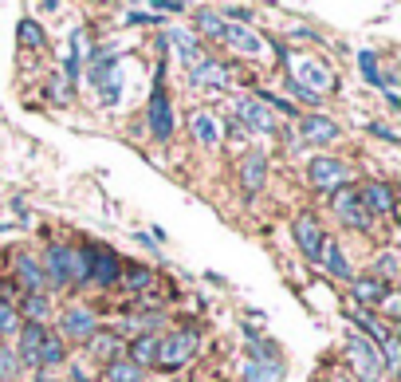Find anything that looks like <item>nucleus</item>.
Here are the masks:
<instances>
[{
  "mask_svg": "<svg viewBox=\"0 0 401 382\" xmlns=\"http://www.w3.org/2000/svg\"><path fill=\"white\" fill-rule=\"evenodd\" d=\"M166 63H158V71H154V87H150V134L158 138V142H166V138L173 134V103L170 95H166Z\"/></svg>",
  "mask_w": 401,
  "mask_h": 382,
  "instance_id": "f257e3e1",
  "label": "nucleus"
},
{
  "mask_svg": "<svg viewBox=\"0 0 401 382\" xmlns=\"http://www.w3.org/2000/svg\"><path fill=\"white\" fill-rule=\"evenodd\" d=\"M283 67L292 71V83L307 87V91H315V95H323V91L335 87V71H330L323 60H315V55H287Z\"/></svg>",
  "mask_w": 401,
  "mask_h": 382,
  "instance_id": "f03ea898",
  "label": "nucleus"
},
{
  "mask_svg": "<svg viewBox=\"0 0 401 382\" xmlns=\"http://www.w3.org/2000/svg\"><path fill=\"white\" fill-rule=\"evenodd\" d=\"M197 351V331H170V335H158V358H154V367L161 370H177L185 367Z\"/></svg>",
  "mask_w": 401,
  "mask_h": 382,
  "instance_id": "7ed1b4c3",
  "label": "nucleus"
},
{
  "mask_svg": "<svg viewBox=\"0 0 401 382\" xmlns=\"http://www.w3.org/2000/svg\"><path fill=\"white\" fill-rule=\"evenodd\" d=\"M346 358H350V367L358 370V379H362V382L382 379V355H377V347L370 343L362 331L346 335Z\"/></svg>",
  "mask_w": 401,
  "mask_h": 382,
  "instance_id": "20e7f679",
  "label": "nucleus"
},
{
  "mask_svg": "<svg viewBox=\"0 0 401 382\" xmlns=\"http://www.w3.org/2000/svg\"><path fill=\"white\" fill-rule=\"evenodd\" d=\"M335 213H339V221L346 225V229H354V233H370V229H374V217L362 209L354 185H339V189H335Z\"/></svg>",
  "mask_w": 401,
  "mask_h": 382,
  "instance_id": "39448f33",
  "label": "nucleus"
},
{
  "mask_svg": "<svg viewBox=\"0 0 401 382\" xmlns=\"http://www.w3.org/2000/svg\"><path fill=\"white\" fill-rule=\"evenodd\" d=\"M87 248H91V284H95V288H114L122 276L118 252L107 245H95V241H87Z\"/></svg>",
  "mask_w": 401,
  "mask_h": 382,
  "instance_id": "423d86ee",
  "label": "nucleus"
},
{
  "mask_svg": "<svg viewBox=\"0 0 401 382\" xmlns=\"http://www.w3.org/2000/svg\"><path fill=\"white\" fill-rule=\"evenodd\" d=\"M95 331H98V315L91 308H83V304H75V308H67L60 315V339L63 343H67V339H71V343H87Z\"/></svg>",
  "mask_w": 401,
  "mask_h": 382,
  "instance_id": "0eeeda50",
  "label": "nucleus"
},
{
  "mask_svg": "<svg viewBox=\"0 0 401 382\" xmlns=\"http://www.w3.org/2000/svg\"><path fill=\"white\" fill-rule=\"evenodd\" d=\"M307 182L315 189H339V185H350V170L342 166L339 158H311L307 162Z\"/></svg>",
  "mask_w": 401,
  "mask_h": 382,
  "instance_id": "6e6552de",
  "label": "nucleus"
},
{
  "mask_svg": "<svg viewBox=\"0 0 401 382\" xmlns=\"http://www.w3.org/2000/svg\"><path fill=\"white\" fill-rule=\"evenodd\" d=\"M292 233H295V245H299V252H303L307 260H323L327 236H323V229H319V221L311 217V213H299V217H295Z\"/></svg>",
  "mask_w": 401,
  "mask_h": 382,
  "instance_id": "1a4fd4ad",
  "label": "nucleus"
},
{
  "mask_svg": "<svg viewBox=\"0 0 401 382\" xmlns=\"http://www.w3.org/2000/svg\"><path fill=\"white\" fill-rule=\"evenodd\" d=\"M39 268H44L48 288H71V245H48Z\"/></svg>",
  "mask_w": 401,
  "mask_h": 382,
  "instance_id": "9d476101",
  "label": "nucleus"
},
{
  "mask_svg": "<svg viewBox=\"0 0 401 382\" xmlns=\"http://www.w3.org/2000/svg\"><path fill=\"white\" fill-rule=\"evenodd\" d=\"M236 123L252 126V130H260V134H276V130H280L276 114L267 111L260 99H236Z\"/></svg>",
  "mask_w": 401,
  "mask_h": 382,
  "instance_id": "9b49d317",
  "label": "nucleus"
},
{
  "mask_svg": "<svg viewBox=\"0 0 401 382\" xmlns=\"http://www.w3.org/2000/svg\"><path fill=\"white\" fill-rule=\"evenodd\" d=\"M299 134L311 146H330V142H339V123L327 114H299Z\"/></svg>",
  "mask_w": 401,
  "mask_h": 382,
  "instance_id": "f8f14e48",
  "label": "nucleus"
},
{
  "mask_svg": "<svg viewBox=\"0 0 401 382\" xmlns=\"http://www.w3.org/2000/svg\"><path fill=\"white\" fill-rule=\"evenodd\" d=\"M358 201H362V209L370 213V217L393 213V189H389L386 182H366L362 189H358Z\"/></svg>",
  "mask_w": 401,
  "mask_h": 382,
  "instance_id": "ddd939ff",
  "label": "nucleus"
},
{
  "mask_svg": "<svg viewBox=\"0 0 401 382\" xmlns=\"http://www.w3.org/2000/svg\"><path fill=\"white\" fill-rule=\"evenodd\" d=\"M44 327L39 323H20V331H16V358H20V367H36V355H39V343H44Z\"/></svg>",
  "mask_w": 401,
  "mask_h": 382,
  "instance_id": "4468645a",
  "label": "nucleus"
},
{
  "mask_svg": "<svg viewBox=\"0 0 401 382\" xmlns=\"http://www.w3.org/2000/svg\"><path fill=\"white\" fill-rule=\"evenodd\" d=\"M267 182V158L260 154V150H248L240 162V185H244V193H256V189H264Z\"/></svg>",
  "mask_w": 401,
  "mask_h": 382,
  "instance_id": "2eb2a0df",
  "label": "nucleus"
},
{
  "mask_svg": "<svg viewBox=\"0 0 401 382\" xmlns=\"http://www.w3.org/2000/svg\"><path fill=\"white\" fill-rule=\"evenodd\" d=\"M16 280H20V288H24L28 296H44L48 292V280H44V268H39V260L32 257H16Z\"/></svg>",
  "mask_w": 401,
  "mask_h": 382,
  "instance_id": "dca6fc26",
  "label": "nucleus"
},
{
  "mask_svg": "<svg viewBox=\"0 0 401 382\" xmlns=\"http://www.w3.org/2000/svg\"><path fill=\"white\" fill-rule=\"evenodd\" d=\"M161 44L166 48H177V55H181V63H189V67H197V63L205 60V51H201V44H197L189 32H181V28H170L166 36H161Z\"/></svg>",
  "mask_w": 401,
  "mask_h": 382,
  "instance_id": "f3484780",
  "label": "nucleus"
},
{
  "mask_svg": "<svg viewBox=\"0 0 401 382\" xmlns=\"http://www.w3.org/2000/svg\"><path fill=\"white\" fill-rule=\"evenodd\" d=\"M189 83L193 87H224L229 83V67H224L220 60H208L205 55L197 67H189Z\"/></svg>",
  "mask_w": 401,
  "mask_h": 382,
  "instance_id": "a211bd4d",
  "label": "nucleus"
},
{
  "mask_svg": "<svg viewBox=\"0 0 401 382\" xmlns=\"http://www.w3.org/2000/svg\"><path fill=\"white\" fill-rule=\"evenodd\" d=\"M220 40H224L229 48H236L240 55H260V51H264V40L256 36L252 28H244V24H229Z\"/></svg>",
  "mask_w": 401,
  "mask_h": 382,
  "instance_id": "6ab92c4d",
  "label": "nucleus"
},
{
  "mask_svg": "<svg viewBox=\"0 0 401 382\" xmlns=\"http://www.w3.org/2000/svg\"><path fill=\"white\" fill-rule=\"evenodd\" d=\"M350 288H354V304H366L370 311H374L377 304L389 296V288L382 280H374V276H354Z\"/></svg>",
  "mask_w": 401,
  "mask_h": 382,
  "instance_id": "aec40b11",
  "label": "nucleus"
},
{
  "mask_svg": "<svg viewBox=\"0 0 401 382\" xmlns=\"http://www.w3.org/2000/svg\"><path fill=\"white\" fill-rule=\"evenodd\" d=\"M189 126H193V134L201 146H220V142H224V130H220V123L213 119V111H197L193 119H189Z\"/></svg>",
  "mask_w": 401,
  "mask_h": 382,
  "instance_id": "412c9836",
  "label": "nucleus"
},
{
  "mask_svg": "<svg viewBox=\"0 0 401 382\" xmlns=\"http://www.w3.org/2000/svg\"><path fill=\"white\" fill-rule=\"evenodd\" d=\"M114 67H118V51H114V48H98L95 55H91V67H87V83L103 87Z\"/></svg>",
  "mask_w": 401,
  "mask_h": 382,
  "instance_id": "4be33fe9",
  "label": "nucleus"
},
{
  "mask_svg": "<svg viewBox=\"0 0 401 382\" xmlns=\"http://www.w3.org/2000/svg\"><path fill=\"white\" fill-rule=\"evenodd\" d=\"M122 276H118V284L126 288V292H146V288H154L158 284V272L154 268H146V264H122Z\"/></svg>",
  "mask_w": 401,
  "mask_h": 382,
  "instance_id": "5701e85b",
  "label": "nucleus"
},
{
  "mask_svg": "<svg viewBox=\"0 0 401 382\" xmlns=\"http://www.w3.org/2000/svg\"><path fill=\"white\" fill-rule=\"evenodd\" d=\"M63 358H67V343H63L60 335H44V343H39V355H36V367L48 374L51 367H60Z\"/></svg>",
  "mask_w": 401,
  "mask_h": 382,
  "instance_id": "b1692460",
  "label": "nucleus"
},
{
  "mask_svg": "<svg viewBox=\"0 0 401 382\" xmlns=\"http://www.w3.org/2000/svg\"><path fill=\"white\" fill-rule=\"evenodd\" d=\"M154 358H158V335H134L130 339V363L138 370L142 367H154Z\"/></svg>",
  "mask_w": 401,
  "mask_h": 382,
  "instance_id": "393cba45",
  "label": "nucleus"
},
{
  "mask_svg": "<svg viewBox=\"0 0 401 382\" xmlns=\"http://www.w3.org/2000/svg\"><path fill=\"white\" fill-rule=\"evenodd\" d=\"M87 343H91V355H98L103 363H110V358L122 355V335L118 331H95Z\"/></svg>",
  "mask_w": 401,
  "mask_h": 382,
  "instance_id": "a878e982",
  "label": "nucleus"
},
{
  "mask_svg": "<svg viewBox=\"0 0 401 382\" xmlns=\"http://www.w3.org/2000/svg\"><path fill=\"white\" fill-rule=\"evenodd\" d=\"M103 382H142V370L134 367L130 358H110L103 367Z\"/></svg>",
  "mask_w": 401,
  "mask_h": 382,
  "instance_id": "bb28decb",
  "label": "nucleus"
},
{
  "mask_svg": "<svg viewBox=\"0 0 401 382\" xmlns=\"http://www.w3.org/2000/svg\"><path fill=\"white\" fill-rule=\"evenodd\" d=\"M323 260H327L330 276H339V280H354V272H350V264H346V257H342L339 241H327V245H323Z\"/></svg>",
  "mask_w": 401,
  "mask_h": 382,
  "instance_id": "cd10ccee",
  "label": "nucleus"
},
{
  "mask_svg": "<svg viewBox=\"0 0 401 382\" xmlns=\"http://www.w3.org/2000/svg\"><path fill=\"white\" fill-rule=\"evenodd\" d=\"M83 284H91V248L79 245L71 248V288H83Z\"/></svg>",
  "mask_w": 401,
  "mask_h": 382,
  "instance_id": "c85d7f7f",
  "label": "nucleus"
},
{
  "mask_svg": "<svg viewBox=\"0 0 401 382\" xmlns=\"http://www.w3.org/2000/svg\"><path fill=\"white\" fill-rule=\"evenodd\" d=\"M16 40H20V48H28V51H39L44 48V28L32 20V16H24L20 24H16Z\"/></svg>",
  "mask_w": 401,
  "mask_h": 382,
  "instance_id": "c756f323",
  "label": "nucleus"
},
{
  "mask_svg": "<svg viewBox=\"0 0 401 382\" xmlns=\"http://www.w3.org/2000/svg\"><path fill=\"white\" fill-rule=\"evenodd\" d=\"M20 311H24V323H44L51 320V304L48 296H24V304H20Z\"/></svg>",
  "mask_w": 401,
  "mask_h": 382,
  "instance_id": "7c9ffc66",
  "label": "nucleus"
},
{
  "mask_svg": "<svg viewBox=\"0 0 401 382\" xmlns=\"http://www.w3.org/2000/svg\"><path fill=\"white\" fill-rule=\"evenodd\" d=\"M358 71L370 87L382 91V67H377V51H358Z\"/></svg>",
  "mask_w": 401,
  "mask_h": 382,
  "instance_id": "2f4dec72",
  "label": "nucleus"
},
{
  "mask_svg": "<svg viewBox=\"0 0 401 382\" xmlns=\"http://www.w3.org/2000/svg\"><path fill=\"white\" fill-rule=\"evenodd\" d=\"M197 28H201V32H205V36L220 40V36H224V28H229V20H220V16L213 12V8H205V12L197 16Z\"/></svg>",
  "mask_w": 401,
  "mask_h": 382,
  "instance_id": "473e14b6",
  "label": "nucleus"
},
{
  "mask_svg": "<svg viewBox=\"0 0 401 382\" xmlns=\"http://www.w3.org/2000/svg\"><path fill=\"white\" fill-rule=\"evenodd\" d=\"M393 276H398V257H393V252H382V257L374 260V280H382L389 288Z\"/></svg>",
  "mask_w": 401,
  "mask_h": 382,
  "instance_id": "72a5a7b5",
  "label": "nucleus"
},
{
  "mask_svg": "<svg viewBox=\"0 0 401 382\" xmlns=\"http://www.w3.org/2000/svg\"><path fill=\"white\" fill-rule=\"evenodd\" d=\"M16 331H20L16 304H4V299H0V335H16Z\"/></svg>",
  "mask_w": 401,
  "mask_h": 382,
  "instance_id": "f704fd0d",
  "label": "nucleus"
},
{
  "mask_svg": "<svg viewBox=\"0 0 401 382\" xmlns=\"http://www.w3.org/2000/svg\"><path fill=\"white\" fill-rule=\"evenodd\" d=\"M16 370H20V358H16V351H12V347H0V379H4V382L16 379Z\"/></svg>",
  "mask_w": 401,
  "mask_h": 382,
  "instance_id": "c9c22d12",
  "label": "nucleus"
},
{
  "mask_svg": "<svg viewBox=\"0 0 401 382\" xmlns=\"http://www.w3.org/2000/svg\"><path fill=\"white\" fill-rule=\"evenodd\" d=\"M91 55H95V48H91V40H87V32L79 28V32L71 36V60H87V63H91Z\"/></svg>",
  "mask_w": 401,
  "mask_h": 382,
  "instance_id": "e433bc0d",
  "label": "nucleus"
},
{
  "mask_svg": "<svg viewBox=\"0 0 401 382\" xmlns=\"http://www.w3.org/2000/svg\"><path fill=\"white\" fill-rule=\"evenodd\" d=\"M98 91H103V103H107V107H114V103L122 99V83H118V75H110L107 83L98 87Z\"/></svg>",
  "mask_w": 401,
  "mask_h": 382,
  "instance_id": "4c0bfd02",
  "label": "nucleus"
},
{
  "mask_svg": "<svg viewBox=\"0 0 401 382\" xmlns=\"http://www.w3.org/2000/svg\"><path fill=\"white\" fill-rule=\"evenodd\" d=\"M287 91H292L295 99H307V103H319V99H323V95H315V91H307V87L292 83V79H287Z\"/></svg>",
  "mask_w": 401,
  "mask_h": 382,
  "instance_id": "58836bf2",
  "label": "nucleus"
},
{
  "mask_svg": "<svg viewBox=\"0 0 401 382\" xmlns=\"http://www.w3.org/2000/svg\"><path fill=\"white\" fill-rule=\"evenodd\" d=\"M370 134L386 138V142H398V130H393V126H386V123H370Z\"/></svg>",
  "mask_w": 401,
  "mask_h": 382,
  "instance_id": "ea45409f",
  "label": "nucleus"
},
{
  "mask_svg": "<svg viewBox=\"0 0 401 382\" xmlns=\"http://www.w3.org/2000/svg\"><path fill=\"white\" fill-rule=\"evenodd\" d=\"M130 24H161L158 12H130Z\"/></svg>",
  "mask_w": 401,
  "mask_h": 382,
  "instance_id": "a19ab883",
  "label": "nucleus"
},
{
  "mask_svg": "<svg viewBox=\"0 0 401 382\" xmlns=\"http://www.w3.org/2000/svg\"><path fill=\"white\" fill-rule=\"evenodd\" d=\"M382 311H386L389 320H398V296H393V292H389V296L382 299Z\"/></svg>",
  "mask_w": 401,
  "mask_h": 382,
  "instance_id": "79ce46f5",
  "label": "nucleus"
},
{
  "mask_svg": "<svg viewBox=\"0 0 401 382\" xmlns=\"http://www.w3.org/2000/svg\"><path fill=\"white\" fill-rule=\"evenodd\" d=\"M12 209H16V217H20V221H32V213H28V205H24V198H12Z\"/></svg>",
  "mask_w": 401,
  "mask_h": 382,
  "instance_id": "37998d69",
  "label": "nucleus"
},
{
  "mask_svg": "<svg viewBox=\"0 0 401 382\" xmlns=\"http://www.w3.org/2000/svg\"><path fill=\"white\" fill-rule=\"evenodd\" d=\"M382 91H386V103H389V107H393V111H401V95H398V91H393V87H382Z\"/></svg>",
  "mask_w": 401,
  "mask_h": 382,
  "instance_id": "c03bdc74",
  "label": "nucleus"
},
{
  "mask_svg": "<svg viewBox=\"0 0 401 382\" xmlns=\"http://www.w3.org/2000/svg\"><path fill=\"white\" fill-rule=\"evenodd\" d=\"M87 379H91L87 367H83V363H75V367H71V382H87Z\"/></svg>",
  "mask_w": 401,
  "mask_h": 382,
  "instance_id": "a18cd8bd",
  "label": "nucleus"
},
{
  "mask_svg": "<svg viewBox=\"0 0 401 382\" xmlns=\"http://www.w3.org/2000/svg\"><path fill=\"white\" fill-rule=\"evenodd\" d=\"M44 382H51V379H48V374H44Z\"/></svg>",
  "mask_w": 401,
  "mask_h": 382,
  "instance_id": "49530a36",
  "label": "nucleus"
},
{
  "mask_svg": "<svg viewBox=\"0 0 401 382\" xmlns=\"http://www.w3.org/2000/svg\"><path fill=\"white\" fill-rule=\"evenodd\" d=\"M330 382H342V379H330Z\"/></svg>",
  "mask_w": 401,
  "mask_h": 382,
  "instance_id": "de8ad7c7",
  "label": "nucleus"
}]
</instances>
